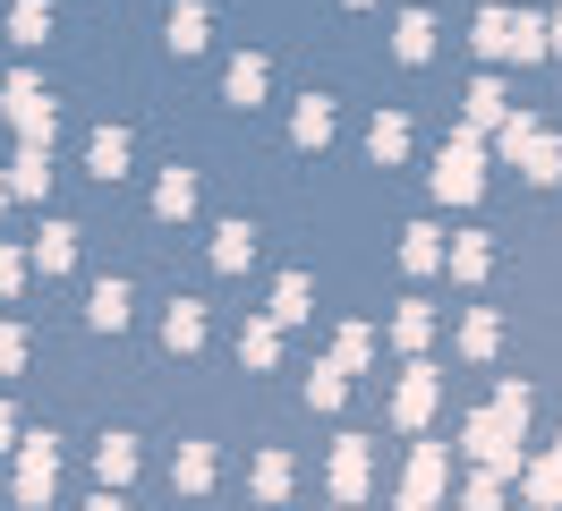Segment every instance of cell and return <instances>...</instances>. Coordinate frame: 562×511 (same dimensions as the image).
<instances>
[{
    "mask_svg": "<svg viewBox=\"0 0 562 511\" xmlns=\"http://www.w3.org/2000/svg\"><path fill=\"white\" fill-rule=\"evenodd\" d=\"M86 324H94V333H120V324H128V281H94V299H86Z\"/></svg>",
    "mask_w": 562,
    "mask_h": 511,
    "instance_id": "2e32d148",
    "label": "cell"
},
{
    "mask_svg": "<svg viewBox=\"0 0 562 511\" xmlns=\"http://www.w3.org/2000/svg\"><path fill=\"white\" fill-rule=\"evenodd\" d=\"M52 486H60V452H52V435L18 443V503H52Z\"/></svg>",
    "mask_w": 562,
    "mask_h": 511,
    "instance_id": "3957f363",
    "label": "cell"
},
{
    "mask_svg": "<svg viewBox=\"0 0 562 511\" xmlns=\"http://www.w3.org/2000/svg\"><path fill=\"white\" fill-rule=\"evenodd\" d=\"M477 52L486 60H546L554 52V34H546V18H512V9H477Z\"/></svg>",
    "mask_w": 562,
    "mask_h": 511,
    "instance_id": "6da1fadb",
    "label": "cell"
},
{
    "mask_svg": "<svg viewBox=\"0 0 562 511\" xmlns=\"http://www.w3.org/2000/svg\"><path fill=\"white\" fill-rule=\"evenodd\" d=\"M350 9H367V0H350Z\"/></svg>",
    "mask_w": 562,
    "mask_h": 511,
    "instance_id": "f35d334b",
    "label": "cell"
},
{
    "mask_svg": "<svg viewBox=\"0 0 562 511\" xmlns=\"http://www.w3.org/2000/svg\"><path fill=\"white\" fill-rule=\"evenodd\" d=\"M162 349H171V358H196V349H205V307L196 299H179L171 315H162Z\"/></svg>",
    "mask_w": 562,
    "mask_h": 511,
    "instance_id": "52a82bcc",
    "label": "cell"
},
{
    "mask_svg": "<svg viewBox=\"0 0 562 511\" xmlns=\"http://www.w3.org/2000/svg\"><path fill=\"white\" fill-rule=\"evenodd\" d=\"M503 120H512L503 86H494V77H477V86H469V129H503Z\"/></svg>",
    "mask_w": 562,
    "mask_h": 511,
    "instance_id": "484cf974",
    "label": "cell"
},
{
    "mask_svg": "<svg viewBox=\"0 0 562 511\" xmlns=\"http://www.w3.org/2000/svg\"><path fill=\"white\" fill-rule=\"evenodd\" d=\"M435 401H443V375H435V367H409V375H401V392H392V426H426Z\"/></svg>",
    "mask_w": 562,
    "mask_h": 511,
    "instance_id": "277c9868",
    "label": "cell"
},
{
    "mask_svg": "<svg viewBox=\"0 0 562 511\" xmlns=\"http://www.w3.org/2000/svg\"><path fill=\"white\" fill-rule=\"evenodd\" d=\"M273 315L281 324H307V315H316V281H307V273H281L273 281Z\"/></svg>",
    "mask_w": 562,
    "mask_h": 511,
    "instance_id": "9a60e30c",
    "label": "cell"
},
{
    "mask_svg": "<svg viewBox=\"0 0 562 511\" xmlns=\"http://www.w3.org/2000/svg\"><path fill=\"white\" fill-rule=\"evenodd\" d=\"M256 495H265V503H281V495H290V460H281V452H265V460H256Z\"/></svg>",
    "mask_w": 562,
    "mask_h": 511,
    "instance_id": "d6a6232c",
    "label": "cell"
},
{
    "mask_svg": "<svg viewBox=\"0 0 562 511\" xmlns=\"http://www.w3.org/2000/svg\"><path fill=\"white\" fill-rule=\"evenodd\" d=\"M35 265H43V273H69V265H77V231H69V222H43Z\"/></svg>",
    "mask_w": 562,
    "mask_h": 511,
    "instance_id": "d4e9b609",
    "label": "cell"
},
{
    "mask_svg": "<svg viewBox=\"0 0 562 511\" xmlns=\"http://www.w3.org/2000/svg\"><path fill=\"white\" fill-rule=\"evenodd\" d=\"M443 265H452V281H486V273H494V247H486V231H460Z\"/></svg>",
    "mask_w": 562,
    "mask_h": 511,
    "instance_id": "5bb4252c",
    "label": "cell"
},
{
    "mask_svg": "<svg viewBox=\"0 0 562 511\" xmlns=\"http://www.w3.org/2000/svg\"><path fill=\"white\" fill-rule=\"evenodd\" d=\"M392 52H401V60L418 68L426 52H435V18H426V9H409V18H401V26H392Z\"/></svg>",
    "mask_w": 562,
    "mask_h": 511,
    "instance_id": "603a6c76",
    "label": "cell"
},
{
    "mask_svg": "<svg viewBox=\"0 0 562 511\" xmlns=\"http://www.w3.org/2000/svg\"><path fill=\"white\" fill-rule=\"evenodd\" d=\"M443 256H452V247H443V231H426V222H409V231H401V265H409V273H435Z\"/></svg>",
    "mask_w": 562,
    "mask_h": 511,
    "instance_id": "ac0fdd59",
    "label": "cell"
},
{
    "mask_svg": "<svg viewBox=\"0 0 562 511\" xmlns=\"http://www.w3.org/2000/svg\"><path fill=\"white\" fill-rule=\"evenodd\" d=\"M367 358H375V333H367V324H350V333H341V341H333V367H367Z\"/></svg>",
    "mask_w": 562,
    "mask_h": 511,
    "instance_id": "1f68e13d",
    "label": "cell"
},
{
    "mask_svg": "<svg viewBox=\"0 0 562 511\" xmlns=\"http://www.w3.org/2000/svg\"><path fill=\"white\" fill-rule=\"evenodd\" d=\"M43 34H52V0H18V9H9V43H18V52H35Z\"/></svg>",
    "mask_w": 562,
    "mask_h": 511,
    "instance_id": "44dd1931",
    "label": "cell"
},
{
    "mask_svg": "<svg viewBox=\"0 0 562 511\" xmlns=\"http://www.w3.org/2000/svg\"><path fill=\"white\" fill-rule=\"evenodd\" d=\"M554 452H562V443H554Z\"/></svg>",
    "mask_w": 562,
    "mask_h": 511,
    "instance_id": "ab89813d",
    "label": "cell"
},
{
    "mask_svg": "<svg viewBox=\"0 0 562 511\" xmlns=\"http://www.w3.org/2000/svg\"><path fill=\"white\" fill-rule=\"evenodd\" d=\"M520 486L537 495V503H562V452L554 460H520Z\"/></svg>",
    "mask_w": 562,
    "mask_h": 511,
    "instance_id": "f1b7e54d",
    "label": "cell"
},
{
    "mask_svg": "<svg viewBox=\"0 0 562 511\" xmlns=\"http://www.w3.org/2000/svg\"><path fill=\"white\" fill-rule=\"evenodd\" d=\"M0 111L18 120V136H52V95H43L35 77H9V95H0Z\"/></svg>",
    "mask_w": 562,
    "mask_h": 511,
    "instance_id": "5b68a950",
    "label": "cell"
},
{
    "mask_svg": "<svg viewBox=\"0 0 562 511\" xmlns=\"http://www.w3.org/2000/svg\"><path fill=\"white\" fill-rule=\"evenodd\" d=\"M0 443H9V401H0Z\"/></svg>",
    "mask_w": 562,
    "mask_h": 511,
    "instance_id": "8d00e7d4",
    "label": "cell"
},
{
    "mask_svg": "<svg viewBox=\"0 0 562 511\" xmlns=\"http://www.w3.org/2000/svg\"><path fill=\"white\" fill-rule=\"evenodd\" d=\"M333 495H341V503L367 495V435H341V452H333Z\"/></svg>",
    "mask_w": 562,
    "mask_h": 511,
    "instance_id": "ba28073f",
    "label": "cell"
},
{
    "mask_svg": "<svg viewBox=\"0 0 562 511\" xmlns=\"http://www.w3.org/2000/svg\"><path fill=\"white\" fill-rule=\"evenodd\" d=\"M162 34H171V52H205V43H213V18L196 9V0H179V9H171V26H162Z\"/></svg>",
    "mask_w": 562,
    "mask_h": 511,
    "instance_id": "e0dca14e",
    "label": "cell"
},
{
    "mask_svg": "<svg viewBox=\"0 0 562 511\" xmlns=\"http://www.w3.org/2000/svg\"><path fill=\"white\" fill-rule=\"evenodd\" d=\"M367 154H375V163H401V154H409V120H401V111H375V129H367Z\"/></svg>",
    "mask_w": 562,
    "mask_h": 511,
    "instance_id": "7402d4cb",
    "label": "cell"
},
{
    "mask_svg": "<svg viewBox=\"0 0 562 511\" xmlns=\"http://www.w3.org/2000/svg\"><path fill=\"white\" fill-rule=\"evenodd\" d=\"M154 213H162V222H188V213H196V170H162V188H154Z\"/></svg>",
    "mask_w": 562,
    "mask_h": 511,
    "instance_id": "30bf717a",
    "label": "cell"
},
{
    "mask_svg": "<svg viewBox=\"0 0 562 511\" xmlns=\"http://www.w3.org/2000/svg\"><path fill=\"white\" fill-rule=\"evenodd\" d=\"M477 188H486V145H477V129H460L443 154H435V197L443 204H477Z\"/></svg>",
    "mask_w": 562,
    "mask_h": 511,
    "instance_id": "7a4b0ae2",
    "label": "cell"
},
{
    "mask_svg": "<svg viewBox=\"0 0 562 511\" xmlns=\"http://www.w3.org/2000/svg\"><path fill=\"white\" fill-rule=\"evenodd\" d=\"M171 486H188V495H205V486H213V452H205V443H179Z\"/></svg>",
    "mask_w": 562,
    "mask_h": 511,
    "instance_id": "4316f807",
    "label": "cell"
},
{
    "mask_svg": "<svg viewBox=\"0 0 562 511\" xmlns=\"http://www.w3.org/2000/svg\"><path fill=\"white\" fill-rule=\"evenodd\" d=\"M494 341H503V324H494L486 307H477V315L460 324V358H494Z\"/></svg>",
    "mask_w": 562,
    "mask_h": 511,
    "instance_id": "f546056e",
    "label": "cell"
},
{
    "mask_svg": "<svg viewBox=\"0 0 562 511\" xmlns=\"http://www.w3.org/2000/svg\"><path fill=\"white\" fill-rule=\"evenodd\" d=\"M435 495H443V452L418 443V460H409V477H401V503H435Z\"/></svg>",
    "mask_w": 562,
    "mask_h": 511,
    "instance_id": "9c48e42d",
    "label": "cell"
},
{
    "mask_svg": "<svg viewBox=\"0 0 562 511\" xmlns=\"http://www.w3.org/2000/svg\"><path fill=\"white\" fill-rule=\"evenodd\" d=\"M9 197H18V188H9V179H0V204H9Z\"/></svg>",
    "mask_w": 562,
    "mask_h": 511,
    "instance_id": "74e56055",
    "label": "cell"
},
{
    "mask_svg": "<svg viewBox=\"0 0 562 511\" xmlns=\"http://www.w3.org/2000/svg\"><path fill=\"white\" fill-rule=\"evenodd\" d=\"M247 256H256V231H247V222H222V231H213V273H247Z\"/></svg>",
    "mask_w": 562,
    "mask_h": 511,
    "instance_id": "ffe728a7",
    "label": "cell"
},
{
    "mask_svg": "<svg viewBox=\"0 0 562 511\" xmlns=\"http://www.w3.org/2000/svg\"><path fill=\"white\" fill-rule=\"evenodd\" d=\"M86 170H94V179H120V170H128V129H94L86 136Z\"/></svg>",
    "mask_w": 562,
    "mask_h": 511,
    "instance_id": "4fadbf2b",
    "label": "cell"
},
{
    "mask_svg": "<svg viewBox=\"0 0 562 511\" xmlns=\"http://www.w3.org/2000/svg\"><path fill=\"white\" fill-rule=\"evenodd\" d=\"M341 392H350V367H316L307 375V409H341Z\"/></svg>",
    "mask_w": 562,
    "mask_h": 511,
    "instance_id": "4dcf8cb0",
    "label": "cell"
},
{
    "mask_svg": "<svg viewBox=\"0 0 562 511\" xmlns=\"http://www.w3.org/2000/svg\"><path fill=\"white\" fill-rule=\"evenodd\" d=\"M26 367V324H0V375Z\"/></svg>",
    "mask_w": 562,
    "mask_h": 511,
    "instance_id": "836d02e7",
    "label": "cell"
},
{
    "mask_svg": "<svg viewBox=\"0 0 562 511\" xmlns=\"http://www.w3.org/2000/svg\"><path fill=\"white\" fill-rule=\"evenodd\" d=\"M392 341H401V349H426V341H435V307H401V315H392Z\"/></svg>",
    "mask_w": 562,
    "mask_h": 511,
    "instance_id": "83f0119b",
    "label": "cell"
},
{
    "mask_svg": "<svg viewBox=\"0 0 562 511\" xmlns=\"http://www.w3.org/2000/svg\"><path fill=\"white\" fill-rule=\"evenodd\" d=\"M239 358H247V367H273V358H281V315H256V324H247Z\"/></svg>",
    "mask_w": 562,
    "mask_h": 511,
    "instance_id": "cb8c5ba5",
    "label": "cell"
},
{
    "mask_svg": "<svg viewBox=\"0 0 562 511\" xmlns=\"http://www.w3.org/2000/svg\"><path fill=\"white\" fill-rule=\"evenodd\" d=\"M546 34H554V60H562V18H546Z\"/></svg>",
    "mask_w": 562,
    "mask_h": 511,
    "instance_id": "d590c367",
    "label": "cell"
},
{
    "mask_svg": "<svg viewBox=\"0 0 562 511\" xmlns=\"http://www.w3.org/2000/svg\"><path fill=\"white\" fill-rule=\"evenodd\" d=\"M222 86H231V102H239V111H256V102H265V86H273V68L256 60V52H239V60H231V77H222Z\"/></svg>",
    "mask_w": 562,
    "mask_h": 511,
    "instance_id": "7c38bea8",
    "label": "cell"
},
{
    "mask_svg": "<svg viewBox=\"0 0 562 511\" xmlns=\"http://www.w3.org/2000/svg\"><path fill=\"white\" fill-rule=\"evenodd\" d=\"M290 136H299L307 154H324V145H333V102H324V95H307L299 111H290Z\"/></svg>",
    "mask_w": 562,
    "mask_h": 511,
    "instance_id": "8fae6325",
    "label": "cell"
},
{
    "mask_svg": "<svg viewBox=\"0 0 562 511\" xmlns=\"http://www.w3.org/2000/svg\"><path fill=\"white\" fill-rule=\"evenodd\" d=\"M94 469H103V486H128L137 477V435H103L94 443Z\"/></svg>",
    "mask_w": 562,
    "mask_h": 511,
    "instance_id": "d6986e66",
    "label": "cell"
},
{
    "mask_svg": "<svg viewBox=\"0 0 562 511\" xmlns=\"http://www.w3.org/2000/svg\"><path fill=\"white\" fill-rule=\"evenodd\" d=\"M9 188H18V197H43V188H52V136H18Z\"/></svg>",
    "mask_w": 562,
    "mask_h": 511,
    "instance_id": "8992f818",
    "label": "cell"
},
{
    "mask_svg": "<svg viewBox=\"0 0 562 511\" xmlns=\"http://www.w3.org/2000/svg\"><path fill=\"white\" fill-rule=\"evenodd\" d=\"M18 281H26V256H18V247H0V299H18Z\"/></svg>",
    "mask_w": 562,
    "mask_h": 511,
    "instance_id": "e575fe53",
    "label": "cell"
}]
</instances>
